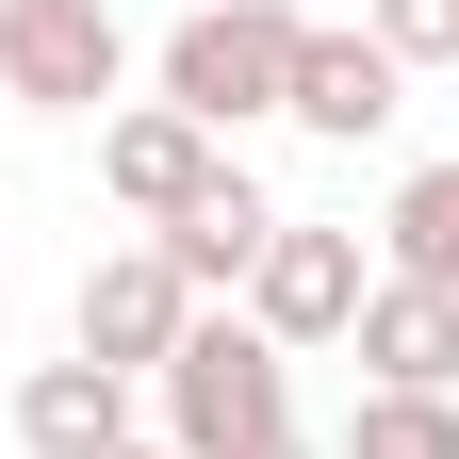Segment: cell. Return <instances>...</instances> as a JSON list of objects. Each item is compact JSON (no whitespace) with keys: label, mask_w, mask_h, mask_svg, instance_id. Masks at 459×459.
<instances>
[{"label":"cell","mask_w":459,"mask_h":459,"mask_svg":"<svg viewBox=\"0 0 459 459\" xmlns=\"http://www.w3.org/2000/svg\"><path fill=\"white\" fill-rule=\"evenodd\" d=\"M148 411H164L181 459H263V443H296V344L263 312H197L181 361L148 377Z\"/></svg>","instance_id":"cell-1"},{"label":"cell","mask_w":459,"mask_h":459,"mask_svg":"<svg viewBox=\"0 0 459 459\" xmlns=\"http://www.w3.org/2000/svg\"><path fill=\"white\" fill-rule=\"evenodd\" d=\"M296 49H312L296 0H197L148 82H164V115H197V132L230 148V132H263V115H296Z\"/></svg>","instance_id":"cell-2"},{"label":"cell","mask_w":459,"mask_h":459,"mask_svg":"<svg viewBox=\"0 0 459 459\" xmlns=\"http://www.w3.org/2000/svg\"><path fill=\"white\" fill-rule=\"evenodd\" d=\"M115 82H132V17L115 0H0V99L17 115H115Z\"/></svg>","instance_id":"cell-3"},{"label":"cell","mask_w":459,"mask_h":459,"mask_svg":"<svg viewBox=\"0 0 459 459\" xmlns=\"http://www.w3.org/2000/svg\"><path fill=\"white\" fill-rule=\"evenodd\" d=\"M181 328H197V296H181V263H164L148 230H132V247H99V263H82V296H66V344H82V361H115L132 394L181 361Z\"/></svg>","instance_id":"cell-4"},{"label":"cell","mask_w":459,"mask_h":459,"mask_svg":"<svg viewBox=\"0 0 459 459\" xmlns=\"http://www.w3.org/2000/svg\"><path fill=\"white\" fill-rule=\"evenodd\" d=\"M361 296H377L361 230H312V213H279V247H263V279H247V312H263L279 344H344V328H361Z\"/></svg>","instance_id":"cell-5"},{"label":"cell","mask_w":459,"mask_h":459,"mask_svg":"<svg viewBox=\"0 0 459 459\" xmlns=\"http://www.w3.org/2000/svg\"><path fill=\"white\" fill-rule=\"evenodd\" d=\"M148 247L181 263V296H197V312H230V296H247V279H263V247H279V197L247 181V164H213V181H197L181 213H164Z\"/></svg>","instance_id":"cell-6"},{"label":"cell","mask_w":459,"mask_h":459,"mask_svg":"<svg viewBox=\"0 0 459 459\" xmlns=\"http://www.w3.org/2000/svg\"><path fill=\"white\" fill-rule=\"evenodd\" d=\"M394 115H411V66H394L361 17H344V33L312 17V49H296V132H312V148H377Z\"/></svg>","instance_id":"cell-7"},{"label":"cell","mask_w":459,"mask_h":459,"mask_svg":"<svg viewBox=\"0 0 459 459\" xmlns=\"http://www.w3.org/2000/svg\"><path fill=\"white\" fill-rule=\"evenodd\" d=\"M213 164H230V148L197 132V115H164V99H115V115H99V197H115V213H148V230L181 213Z\"/></svg>","instance_id":"cell-8"},{"label":"cell","mask_w":459,"mask_h":459,"mask_svg":"<svg viewBox=\"0 0 459 459\" xmlns=\"http://www.w3.org/2000/svg\"><path fill=\"white\" fill-rule=\"evenodd\" d=\"M344 344H361L377 394H459V296H443V279H377Z\"/></svg>","instance_id":"cell-9"},{"label":"cell","mask_w":459,"mask_h":459,"mask_svg":"<svg viewBox=\"0 0 459 459\" xmlns=\"http://www.w3.org/2000/svg\"><path fill=\"white\" fill-rule=\"evenodd\" d=\"M17 443H33V459H115V443H132V377L82 361V344L33 361V377H17Z\"/></svg>","instance_id":"cell-10"},{"label":"cell","mask_w":459,"mask_h":459,"mask_svg":"<svg viewBox=\"0 0 459 459\" xmlns=\"http://www.w3.org/2000/svg\"><path fill=\"white\" fill-rule=\"evenodd\" d=\"M377 247H394L377 279H443V296H459V148L394 181V213H377Z\"/></svg>","instance_id":"cell-11"},{"label":"cell","mask_w":459,"mask_h":459,"mask_svg":"<svg viewBox=\"0 0 459 459\" xmlns=\"http://www.w3.org/2000/svg\"><path fill=\"white\" fill-rule=\"evenodd\" d=\"M328 459H459V394H377L361 377V411H344Z\"/></svg>","instance_id":"cell-12"},{"label":"cell","mask_w":459,"mask_h":459,"mask_svg":"<svg viewBox=\"0 0 459 459\" xmlns=\"http://www.w3.org/2000/svg\"><path fill=\"white\" fill-rule=\"evenodd\" d=\"M361 33L394 66H459V0H361Z\"/></svg>","instance_id":"cell-13"},{"label":"cell","mask_w":459,"mask_h":459,"mask_svg":"<svg viewBox=\"0 0 459 459\" xmlns=\"http://www.w3.org/2000/svg\"><path fill=\"white\" fill-rule=\"evenodd\" d=\"M115 459H181V443H164V427H132V443H115Z\"/></svg>","instance_id":"cell-14"},{"label":"cell","mask_w":459,"mask_h":459,"mask_svg":"<svg viewBox=\"0 0 459 459\" xmlns=\"http://www.w3.org/2000/svg\"><path fill=\"white\" fill-rule=\"evenodd\" d=\"M263 459H312V443H263Z\"/></svg>","instance_id":"cell-15"},{"label":"cell","mask_w":459,"mask_h":459,"mask_svg":"<svg viewBox=\"0 0 459 459\" xmlns=\"http://www.w3.org/2000/svg\"><path fill=\"white\" fill-rule=\"evenodd\" d=\"M0 115H17V99H0Z\"/></svg>","instance_id":"cell-16"}]
</instances>
